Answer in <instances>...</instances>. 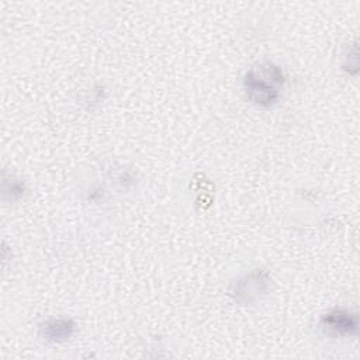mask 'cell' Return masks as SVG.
Wrapping results in <instances>:
<instances>
[{
    "instance_id": "cell-2",
    "label": "cell",
    "mask_w": 360,
    "mask_h": 360,
    "mask_svg": "<svg viewBox=\"0 0 360 360\" xmlns=\"http://www.w3.org/2000/svg\"><path fill=\"white\" fill-rule=\"evenodd\" d=\"M322 328L329 335H352L357 329V316L347 311H335L322 319Z\"/></svg>"
},
{
    "instance_id": "cell-1",
    "label": "cell",
    "mask_w": 360,
    "mask_h": 360,
    "mask_svg": "<svg viewBox=\"0 0 360 360\" xmlns=\"http://www.w3.org/2000/svg\"><path fill=\"white\" fill-rule=\"evenodd\" d=\"M284 82L283 73L273 65H259L245 77V89L250 100L260 105H271L278 98V86Z\"/></svg>"
},
{
    "instance_id": "cell-3",
    "label": "cell",
    "mask_w": 360,
    "mask_h": 360,
    "mask_svg": "<svg viewBox=\"0 0 360 360\" xmlns=\"http://www.w3.org/2000/svg\"><path fill=\"white\" fill-rule=\"evenodd\" d=\"M73 322L69 319H53L42 326V336L49 342H62L73 333Z\"/></svg>"
}]
</instances>
